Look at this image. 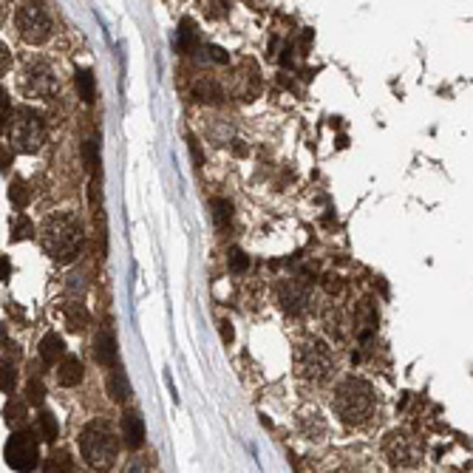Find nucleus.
<instances>
[{"mask_svg":"<svg viewBox=\"0 0 473 473\" xmlns=\"http://www.w3.org/2000/svg\"><path fill=\"white\" fill-rule=\"evenodd\" d=\"M94 352H97V363L100 366H105V369H116L119 366V352H116V341H114L111 331H100L97 334Z\"/></svg>","mask_w":473,"mask_h":473,"instance_id":"nucleus-12","label":"nucleus"},{"mask_svg":"<svg viewBox=\"0 0 473 473\" xmlns=\"http://www.w3.org/2000/svg\"><path fill=\"white\" fill-rule=\"evenodd\" d=\"M6 465L18 473H32L40 465V445L32 431H15L4 448Z\"/></svg>","mask_w":473,"mask_h":473,"instance_id":"nucleus-6","label":"nucleus"},{"mask_svg":"<svg viewBox=\"0 0 473 473\" xmlns=\"http://www.w3.org/2000/svg\"><path fill=\"white\" fill-rule=\"evenodd\" d=\"M15 383H18V369L12 363H0V391L12 394L15 391Z\"/></svg>","mask_w":473,"mask_h":473,"instance_id":"nucleus-26","label":"nucleus"},{"mask_svg":"<svg viewBox=\"0 0 473 473\" xmlns=\"http://www.w3.org/2000/svg\"><path fill=\"white\" fill-rule=\"evenodd\" d=\"M15 162V151L12 148H0V170H9Z\"/></svg>","mask_w":473,"mask_h":473,"instance_id":"nucleus-33","label":"nucleus"},{"mask_svg":"<svg viewBox=\"0 0 473 473\" xmlns=\"http://www.w3.org/2000/svg\"><path fill=\"white\" fill-rule=\"evenodd\" d=\"M108 394H111V399H114V402H125V399H128V394H130L128 377L122 374V369H119V366L108 371Z\"/></svg>","mask_w":473,"mask_h":473,"instance_id":"nucleus-17","label":"nucleus"},{"mask_svg":"<svg viewBox=\"0 0 473 473\" xmlns=\"http://www.w3.org/2000/svg\"><path fill=\"white\" fill-rule=\"evenodd\" d=\"M385 456H388V462L394 467H417L425 459V445L411 434L394 431L385 439Z\"/></svg>","mask_w":473,"mask_h":473,"instance_id":"nucleus-8","label":"nucleus"},{"mask_svg":"<svg viewBox=\"0 0 473 473\" xmlns=\"http://www.w3.org/2000/svg\"><path fill=\"white\" fill-rule=\"evenodd\" d=\"M122 439L128 448H139L145 442V423L137 411H125L122 414Z\"/></svg>","mask_w":473,"mask_h":473,"instance_id":"nucleus-11","label":"nucleus"},{"mask_svg":"<svg viewBox=\"0 0 473 473\" xmlns=\"http://www.w3.org/2000/svg\"><path fill=\"white\" fill-rule=\"evenodd\" d=\"M9 201L18 207V210H23L29 201H32V193H29V184L23 181V179H15L12 184H9Z\"/></svg>","mask_w":473,"mask_h":473,"instance_id":"nucleus-21","label":"nucleus"},{"mask_svg":"<svg viewBox=\"0 0 473 473\" xmlns=\"http://www.w3.org/2000/svg\"><path fill=\"white\" fill-rule=\"evenodd\" d=\"M62 352H65V343H62V337H60L57 331H48V334L43 337V341H40V357H43V363H46V366L60 363Z\"/></svg>","mask_w":473,"mask_h":473,"instance_id":"nucleus-14","label":"nucleus"},{"mask_svg":"<svg viewBox=\"0 0 473 473\" xmlns=\"http://www.w3.org/2000/svg\"><path fill=\"white\" fill-rule=\"evenodd\" d=\"M15 26H18L20 37L32 46H40L51 37V15L40 4H23L15 12Z\"/></svg>","mask_w":473,"mask_h":473,"instance_id":"nucleus-7","label":"nucleus"},{"mask_svg":"<svg viewBox=\"0 0 473 473\" xmlns=\"http://www.w3.org/2000/svg\"><path fill=\"white\" fill-rule=\"evenodd\" d=\"M247 266H249L247 252H244L241 247H233V249H230V273H233V275H241V273H247Z\"/></svg>","mask_w":473,"mask_h":473,"instance_id":"nucleus-27","label":"nucleus"},{"mask_svg":"<svg viewBox=\"0 0 473 473\" xmlns=\"http://www.w3.org/2000/svg\"><path fill=\"white\" fill-rule=\"evenodd\" d=\"M34 235V224L26 219V216H18L15 221H12V241H26V238H32Z\"/></svg>","mask_w":473,"mask_h":473,"instance_id":"nucleus-24","label":"nucleus"},{"mask_svg":"<svg viewBox=\"0 0 473 473\" xmlns=\"http://www.w3.org/2000/svg\"><path fill=\"white\" fill-rule=\"evenodd\" d=\"M12 273V266H9V258L6 255H0V281H6Z\"/></svg>","mask_w":473,"mask_h":473,"instance_id":"nucleus-37","label":"nucleus"},{"mask_svg":"<svg viewBox=\"0 0 473 473\" xmlns=\"http://www.w3.org/2000/svg\"><path fill=\"white\" fill-rule=\"evenodd\" d=\"M6 420H9V423H23V420H26V405L9 399V405H6Z\"/></svg>","mask_w":473,"mask_h":473,"instance_id":"nucleus-31","label":"nucleus"},{"mask_svg":"<svg viewBox=\"0 0 473 473\" xmlns=\"http://www.w3.org/2000/svg\"><path fill=\"white\" fill-rule=\"evenodd\" d=\"M207 51H210V57H213V62H227V60H230L224 48H216V46H207Z\"/></svg>","mask_w":473,"mask_h":473,"instance_id":"nucleus-35","label":"nucleus"},{"mask_svg":"<svg viewBox=\"0 0 473 473\" xmlns=\"http://www.w3.org/2000/svg\"><path fill=\"white\" fill-rule=\"evenodd\" d=\"M9 65H12V54H9V48L4 43H0V74H6Z\"/></svg>","mask_w":473,"mask_h":473,"instance_id":"nucleus-34","label":"nucleus"},{"mask_svg":"<svg viewBox=\"0 0 473 473\" xmlns=\"http://www.w3.org/2000/svg\"><path fill=\"white\" fill-rule=\"evenodd\" d=\"M43 473H74V462L65 451H60L43 465Z\"/></svg>","mask_w":473,"mask_h":473,"instance_id":"nucleus-20","label":"nucleus"},{"mask_svg":"<svg viewBox=\"0 0 473 473\" xmlns=\"http://www.w3.org/2000/svg\"><path fill=\"white\" fill-rule=\"evenodd\" d=\"M9 114H12V102H9V94L0 88V133L6 130V122H9Z\"/></svg>","mask_w":473,"mask_h":473,"instance_id":"nucleus-32","label":"nucleus"},{"mask_svg":"<svg viewBox=\"0 0 473 473\" xmlns=\"http://www.w3.org/2000/svg\"><path fill=\"white\" fill-rule=\"evenodd\" d=\"M77 91L83 102H94V74L88 69H77Z\"/></svg>","mask_w":473,"mask_h":473,"instance_id":"nucleus-23","label":"nucleus"},{"mask_svg":"<svg viewBox=\"0 0 473 473\" xmlns=\"http://www.w3.org/2000/svg\"><path fill=\"white\" fill-rule=\"evenodd\" d=\"M65 323H69L71 331H83L88 326V309L80 303V301H71V303H65Z\"/></svg>","mask_w":473,"mask_h":473,"instance_id":"nucleus-18","label":"nucleus"},{"mask_svg":"<svg viewBox=\"0 0 473 473\" xmlns=\"http://www.w3.org/2000/svg\"><path fill=\"white\" fill-rule=\"evenodd\" d=\"M334 411L346 425H363L374 411V388L360 377H349L334 391Z\"/></svg>","mask_w":473,"mask_h":473,"instance_id":"nucleus-2","label":"nucleus"},{"mask_svg":"<svg viewBox=\"0 0 473 473\" xmlns=\"http://www.w3.org/2000/svg\"><path fill=\"white\" fill-rule=\"evenodd\" d=\"M295 369L303 380H312V383H320L329 377L331 371V355L326 349V343L315 341V337H309V341H303L295 352Z\"/></svg>","mask_w":473,"mask_h":473,"instance_id":"nucleus-5","label":"nucleus"},{"mask_svg":"<svg viewBox=\"0 0 473 473\" xmlns=\"http://www.w3.org/2000/svg\"><path fill=\"white\" fill-rule=\"evenodd\" d=\"M43 399H46V388H43V383L40 380H29V385H26V402L29 405H43Z\"/></svg>","mask_w":473,"mask_h":473,"instance_id":"nucleus-29","label":"nucleus"},{"mask_svg":"<svg viewBox=\"0 0 473 473\" xmlns=\"http://www.w3.org/2000/svg\"><path fill=\"white\" fill-rule=\"evenodd\" d=\"M83 374H85V369H83V360H80V357L69 355V357H62V360H60V369H57V380H60V385L74 388V385H80V383H83Z\"/></svg>","mask_w":473,"mask_h":473,"instance_id":"nucleus-13","label":"nucleus"},{"mask_svg":"<svg viewBox=\"0 0 473 473\" xmlns=\"http://www.w3.org/2000/svg\"><path fill=\"white\" fill-rule=\"evenodd\" d=\"M97 151H100L97 142H85V145H83V159H85L88 170H94V173H97V167H100V153H97Z\"/></svg>","mask_w":473,"mask_h":473,"instance_id":"nucleus-30","label":"nucleus"},{"mask_svg":"<svg viewBox=\"0 0 473 473\" xmlns=\"http://www.w3.org/2000/svg\"><path fill=\"white\" fill-rule=\"evenodd\" d=\"M193 97L201 102H219L221 100V85L213 77H198L193 83Z\"/></svg>","mask_w":473,"mask_h":473,"instance_id":"nucleus-16","label":"nucleus"},{"mask_svg":"<svg viewBox=\"0 0 473 473\" xmlns=\"http://www.w3.org/2000/svg\"><path fill=\"white\" fill-rule=\"evenodd\" d=\"M37 425H40V434H43V439H46V442H57V437H60V425H57V420H54V414H51V411H43V414L37 417Z\"/></svg>","mask_w":473,"mask_h":473,"instance_id":"nucleus-22","label":"nucleus"},{"mask_svg":"<svg viewBox=\"0 0 473 473\" xmlns=\"http://www.w3.org/2000/svg\"><path fill=\"white\" fill-rule=\"evenodd\" d=\"M298 425H301V431H303L309 439H320V437L326 434V423H323V417H320L315 409H309V411H301V417H298Z\"/></svg>","mask_w":473,"mask_h":473,"instance_id":"nucleus-15","label":"nucleus"},{"mask_svg":"<svg viewBox=\"0 0 473 473\" xmlns=\"http://www.w3.org/2000/svg\"><path fill=\"white\" fill-rule=\"evenodd\" d=\"M6 133H9V142H12V151H20V153H37L46 142V119L40 111L29 108V105H20L9 114V122H6Z\"/></svg>","mask_w":473,"mask_h":473,"instance_id":"nucleus-4","label":"nucleus"},{"mask_svg":"<svg viewBox=\"0 0 473 473\" xmlns=\"http://www.w3.org/2000/svg\"><path fill=\"white\" fill-rule=\"evenodd\" d=\"M190 153H193L196 165H201V159H205V156H201V148H198V142H196V139H190Z\"/></svg>","mask_w":473,"mask_h":473,"instance_id":"nucleus-38","label":"nucleus"},{"mask_svg":"<svg viewBox=\"0 0 473 473\" xmlns=\"http://www.w3.org/2000/svg\"><path fill=\"white\" fill-rule=\"evenodd\" d=\"M80 453L88 462V467H94V470L114 467L116 453H119V442H116L114 428L105 420H91L80 431Z\"/></svg>","mask_w":473,"mask_h":473,"instance_id":"nucleus-3","label":"nucleus"},{"mask_svg":"<svg viewBox=\"0 0 473 473\" xmlns=\"http://www.w3.org/2000/svg\"><path fill=\"white\" fill-rule=\"evenodd\" d=\"M23 91L29 97H40V100H48L57 94V74L48 62L43 60H34L26 65L23 71Z\"/></svg>","mask_w":473,"mask_h":473,"instance_id":"nucleus-9","label":"nucleus"},{"mask_svg":"<svg viewBox=\"0 0 473 473\" xmlns=\"http://www.w3.org/2000/svg\"><path fill=\"white\" fill-rule=\"evenodd\" d=\"M221 337H224V343H227V346L233 343V337H235V334H233V323H230V320H221Z\"/></svg>","mask_w":473,"mask_h":473,"instance_id":"nucleus-36","label":"nucleus"},{"mask_svg":"<svg viewBox=\"0 0 473 473\" xmlns=\"http://www.w3.org/2000/svg\"><path fill=\"white\" fill-rule=\"evenodd\" d=\"M213 213H216V224L227 227L230 219H233V205H230L227 198H213Z\"/></svg>","mask_w":473,"mask_h":473,"instance_id":"nucleus-25","label":"nucleus"},{"mask_svg":"<svg viewBox=\"0 0 473 473\" xmlns=\"http://www.w3.org/2000/svg\"><path fill=\"white\" fill-rule=\"evenodd\" d=\"M4 341H6V326L0 323V343H4Z\"/></svg>","mask_w":473,"mask_h":473,"instance_id":"nucleus-39","label":"nucleus"},{"mask_svg":"<svg viewBox=\"0 0 473 473\" xmlns=\"http://www.w3.org/2000/svg\"><path fill=\"white\" fill-rule=\"evenodd\" d=\"M312 303V289L303 281H287L281 287V306L287 315H303Z\"/></svg>","mask_w":473,"mask_h":473,"instance_id":"nucleus-10","label":"nucleus"},{"mask_svg":"<svg viewBox=\"0 0 473 473\" xmlns=\"http://www.w3.org/2000/svg\"><path fill=\"white\" fill-rule=\"evenodd\" d=\"M326 329L334 331V337H343V312L337 306L326 309Z\"/></svg>","mask_w":473,"mask_h":473,"instance_id":"nucleus-28","label":"nucleus"},{"mask_svg":"<svg viewBox=\"0 0 473 473\" xmlns=\"http://www.w3.org/2000/svg\"><path fill=\"white\" fill-rule=\"evenodd\" d=\"M196 43H198V34H196L193 23H190V20H181L179 34H176V48H179V51H193Z\"/></svg>","mask_w":473,"mask_h":473,"instance_id":"nucleus-19","label":"nucleus"},{"mask_svg":"<svg viewBox=\"0 0 473 473\" xmlns=\"http://www.w3.org/2000/svg\"><path fill=\"white\" fill-rule=\"evenodd\" d=\"M40 244L57 263H71L83 247V224L74 213H51L40 224Z\"/></svg>","mask_w":473,"mask_h":473,"instance_id":"nucleus-1","label":"nucleus"}]
</instances>
